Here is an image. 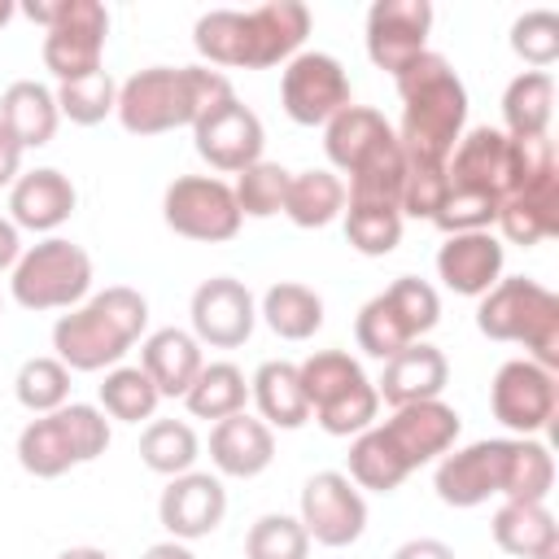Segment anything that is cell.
<instances>
[{
  "mask_svg": "<svg viewBox=\"0 0 559 559\" xmlns=\"http://www.w3.org/2000/svg\"><path fill=\"white\" fill-rule=\"evenodd\" d=\"M192 144H197V153H201L214 170L240 175V170H249L253 162H262L266 135H262V118H258L249 105H240L236 96H227V100H218L214 109H205V114L192 122Z\"/></svg>",
  "mask_w": 559,
  "mask_h": 559,
  "instance_id": "obj_14",
  "label": "cell"
},
{
  "mask_svg": "<svg viewBox=\"0 0 559 559\" xmlns=\"http://www.w3.org/2000/svg\"><path fill=\"white\" fill-rule=\"evenodd\" d=\"M144 323L148 301L135 288L114 284L52 323V349L70 371H105L140 341Z\"/></svg>",
  "mask_w": 559,
  "mask_h": 559,
  "instance_id": "obj_4",
  "label": "cell"
},
{
  "mask_svg": "<svg viewBox=\"0 0 559 559\" xmlns=\"http://www.w3.org/2000/svg\"><path fill=\"white\" fill-rule=\"evenodd\" d=\"M22 144H17V135L0 122V188H13V179L22 175Z\"/></svg>",
  "mask_w": 559,
  "mask_h": 559,
  "instance_id": "obj_51",
  "label": "cell"
},
{
  "mask_svg": "<svg viewBox=\"0 0 559 559\" xmlns=\"http://www.w3.org/2000/svg\"><path fill=\"white\" fill-rule=\"evenodd\" d=\"M271 459H275V437H271V428L262 419L236 411V415L214 424V432H210V463L223 476L249 480V476L266 472Z\"/></svg>",
  "mask_w": 559,
  "mask_h": 559,
  "instance_id": "obj_23",
  "label": "cell"
},
{
  "mask_svg": "<svg viewBox=\"0 0 559 559\" xmlns=\"http://www.w3.org/2000/svg\"><path fill=\"white\" fill-rule=\"evenodd\" d=\"M17 258H22L17 227H13V218H0V271L4 266H17Z\"/></svg>",
  "mask_w": 559,
  "mask_h": 559,
  "instance_id": "obj_53",
  "label": "cell"
},
{
  "mask_svg": "<svg viewBox=\"0 0 559 559\" xmlns=\"http://www.w3.org/2000/svg\"><path fill=\"white\" fill-rule=\"evenodd\" d=\"M245 559H310V537L293 515H262L245 537Z\"/></svg>",
  "mask_w": 559,
  "mask_h": 559,
  "instance_id": "obj_45",
  "label": "cell"
},
{
  "mask_svg": "<svg viewBox=\"0 0 559 559\" xmlns=\"http://www.w3.org/2000/svg\"><path fill=\"white\" fill-rule=\"evenodd\" d=\"M550 114H555V79L546 70H524L507 83L502 92V122L511 140L524 135H546L550 131Z\"/></svg>",
  "mask_w": 559,
  "mask_h": 559,
  "instance_id": "obj_30",
  "label": "cell"
},
{
  "mask_svg": "<svg viewBox=\"0 0 559 559\" xmlns=\"http://www.w3.org/2000/svg\"><path fill=\"white\" fill-rule=\"evenodd\" d=\"M555 485V459L542 441L533 437H515V463H511V480H507V502H546Z\"/></svg>",
  "mask_w": 559,
  "mask_h": 559,
  "instance_id": "obj_44",
  "label": "cell"
},
{
  "mask_svg": "<svg viewBox=\"0 0 559 559\" xmlns=\"http://www.w3.org/2000/svg\"><path fill=\"white\" fill-rule=\"evenodd\" d=\"M437 275L459 297H485L502 280V240L493 231L445 236L437 249Z\"/></svg>",
  "mask_w": 559,
  "mask_h": 559,
  "instance_id": "obj_20",
  "label": "cell"
},
{
  "mask_svg": "<svg viewBox=\"0 0 559 559\" xmlns=\"http://www.w3.org/2000/svg\"><path fill=\"white\" fill-rule=\"evenodd\" d=\"M236 96L223 70L210 66H148L118 87V122L131 135H162L175 127H192L205 109Z\"/></svg>",
  "mask_w": 559,
  "mask_h": 559,
  "instance_id": "obj_3",
  "label": "cell"
},
{
  "mask_svg": "<svg viewBox=\"0 0 559 559\" xmlns=\"http://www.w3.org/2000/svg\"><path fill=\"white\" fill-rule=\"evenodd\" d=\"M345 240L362 258H384L402 240V210L397 205H354L345 210Z\"/></svg>",
  "mask_w": 559,
  "mask_h": 559,
  "instance_id": "obj_41",
  "label": "cell"
},
{
  "mask_svg": "<svg viewBox=\"0 0 559 559\" xmlns=\"http://www.w3.org/2000/svg\"><path fill=\"white\" fill-rule=\"evenodd\" d=\"M354 336H358V349L371 354V358H380V362H389L397 349H406V345L415 341V336L406 332V323L397 319V310L389 306L384 293H376V297L358 310V319H354Z\"/></svg>",
  "mask_w": 559,
  "mask_h": 559,
  "instance_id": "obj_43",
  "label": "cell"
},
{
  "mask_svg": "<svg viewBox=\"0 0 559 559\" xmlns=\"http://www.w3.org/2000/svg\"><path fill=\"white\" fill-rule=\"evenodd\" d=\"M389 306L397 310V319L406 323V332L419 341L424 332H432L441 323V297L428 280H415V275H397L389 288H384Z\"/></svg>",
  "mask_w": 559,
  "mask_h": 559,
  "instance_id": "obj_46",
  "label": "cell"
},
{
  "mask_svg": "<svg viewBox=\"0 0 559 559\" xmlns=\"http://www.w3.org/2000/svg\"><path fill=\"white\" fill-rule=\"evenodd\" d=\"M498 205H502V201H498V197H489V192L450 188L432 223H437L445 236H463V231H489V227H493V218H498Z\"/></svg>",
  "mask_w": 559,
  "mask_h": 559,
  "instance_id": "obj_48",
  "label": "cell"
},
{
  "mask_svg": "<svg viewBox=\"0 0 559 559\" xmlns=\"http://www.w3.org/2000/svg\"><path fill=\"white\" fill-rule=\"evenodd\" d=\"M9 288L22 310H74L92 288V258L87 249L48 236L17 258Z\"/></svg>",
  "mask_w": 559,
  "mask_h": 559,
  "instance_id": "obj_7",
  "label": "cell"
},
{
  "mask_svg": "<svg viewBox=\"0 0 559 559\" xmlns=\"http://www.w3.org/2000/svg\"><path fill=\"white\" fill-rule=\"evenodd\" d=\"M380 428H384V437L393 441V450L406 459V467L415 472L419 463H432L437 454H445V450L454 445L463 419H459L454 406H445L441 397H432V402L397 406L393 419H384Z\"/></svg>",
  "mask_w": 559,
  "mask_h": 559,
  "instance_id": "obj_19",
  "label": "cell"
},
{
  "mask_svg": "<svg viewBox=\"0 0 559 559\" xmlns=\"http://www.w3.org/2000/svg\"><path fill=\"white\" fill-rule=\"evenodd\" d=\"M13 17V0H0V26Z\"/></svg>",
  "mask_w": 559,
  "mask_h": 559,
  "instance_id": "obj_57",
  "label": "cell"
},
{
  "mask_svg": "<svg viewBox=\"0 0 559 559\" xmlns=\"http://www.w3.org/2000/svg\"><path fill=\"white\" fill-rule=\"evenodd\" d=\"M393 559H454V550L445 542H437V537H411V542H402L393 550Z\"/></svg>",
  "mask_w": 559,
  "mask_h": 559,
  "instance_id": "obj_52",
  "label": "cell"
},
{
  "mask_svg": "<svg viewBox=\"0 0 559 559\" xmlns=\"http://www.w3.org/2000/svg\"><path fill=\"white\" fill-rule=\"evenodd\" d=\"M393 127L384 122L380 109L371 105H345L328 127H323V148H328V162L345 175H354L367 157H376L384 144H393Z\"/></svg>",
  "mask_w": 559,
  "mask_h": 559,
  "instance_id": "obj_24",
  "label": "cell"
},
{
  "mask_svg": "<svg viewBox=\"0 0 559 559\" xmlns=\"http://www.w3.org/2000/svg\"><path fill=\"white\" fill-rule=\"evenodd\" d=\"M445 380H450L445 354H441L437 345H428V341H411L406 349H397V354L384 362V376L376 380V397L397 411V406H411V402H432V397H441Z\"/></svg>",
  "mask_w": 559,
  "mask_h": 559,
  "instance_id": "obj_21",
  "label": "cell"
},
{
  "mask_svg": "<svg viewBox=\"0 0 559 559\" xmlns=\"http://www.w3.org/2000/svg\"><path fill=\"white\" fill-rule=\"evenodd\" d=\"M515 463V437L472 441L467 450H454L437 463V498L445 507H480L493 493H507Z\"/></svg>",
  "mask_w": 559,
  "mask_h": 559,
  "instance_id": "obj_10",
  "label": "cell"
},
{
  "mask_svg": "<svg viewBox=\"0 0 559 559\" xmlns=\"http://www.w3.org/2000/svg\"><path fill=\"white\" fill-rule=\"evenodd\" d=\"M397 96H402V122H397V144L411 166H445L463 122H467V87L450 70L441 52L415 57L397 74Z\"/></svg>",
  "mask_w": 559,
  "mask_h": 559,
  "instance_id": "obj_2",
  "label": "cell"
},
{
  "mask_svg": "<svg viewBox=\"0 0 559 559\" xmlns=\"http://www.w3.org/2000/svg\"><path fill=\"white\" fill-rule=\"evenodd\" d=\"M402 183H406V153L393 140L349 175L345 201H354V205H397L402 201Z\"/></svg>",
  "mask_w": 559,
  "mask_h": 559,
  "instance_id": "obj_37",
  "label": "cell"
},
{
  "mask_svg": "<svg viewBox=\"0 0 559 559\" xmlns=\"http://www.w3.org/2000/svg\"><path fill=\"white\" fill-rule=\"evenodd\" d=\"M310 35V9L301 0H266L249 13L210 9L197 17L192 44L210 66L227 70H266L293 61Z\"/></svg>",
  "mask_w": 559,
  "mask_h": 559,
  "instance_id": "obj_1",
  "label": "cell"
},
{
  "mask_svg": "<svg viewBox=\"0 0 559 559\" xmlns=\"http://www.w3.org/2000/svg\"><path fill=\"white\" fill-rule=\"evenodd\" d=\"M52 96H57V109H61L70 122L96 127V122H105V118L114 114V105H118V83H114L109 70H96V74H87V79L61 83Z\"/></svg>",
  "mask_w": 559,
  "mask_h": 559,
  "instance_id": "obj_42",
  "label": "cell"
},
{
  "mask_svg": "<svg viewBox=\"0 0 559 559\" xmlns=\"http://www.w3.org/2000/svg\"><path fill=\"white\" fill-rule=\"evenodd\" d=\"M284 214L297 227H328L336 214H345V183L332 170L310 166V170H301V175L288 179Z\"/></svg>",
  "mask_w": 559,
  "mask_h": 559,
  "instance_id": "obj_33",
  "label": "cell"
},
{
  "mask_svg": "<svg viewBox=\"0 0 559 559\" xmlns=\"http://www.w3.org/2000/svg\"><path fill=\"white\" fill-rule=\"evenodd\" d=\"M406 476H411V467H406V459L393 450V441L384 437L380 424H371L367 432L354 437V445H349V480H354L358 489L393 493Z\"/></svg>",
  "mask_w": 559,
  "mask_h": 559,
  "instance_id": "obj_34",
  "label": "cell"
},
{
  "mask_svg": "<svg viewBox=\"0 0 559 559\" xmlns=\"http://www.w3.org/2000/svg\"><path fill=\"white\" fill-rule=\"evenodd\" d=\"M511 48L520 61H528L533 70L555 66L559 57V17L550 9H528L524 17H515L511 26Z\"/></svg>",
  "mask_w": 559,
  "mask_h": 559,
  "instance_id": "obj_47",
  "label": "cell"
},
{
  "mask_svg": "<svg viewBox=\"0 0 559 559\" xmlns=\"http://www.w3.org/2000/svg\"><path fill=\"white\" fill-rule=\"evenodd\" d=\"M140 559H197V555H192L183 542H175V537H170V542H157V546H148Z\"/></svg>",
  "mask_w": 559,
  "mask_h": 559,
  "instance_id": "obj_55",
  "label": "cell"
},
{
  "mask_svg": "<svg viewBox=\"0 0 559 559\" xmlns=\"http://www.w3.org/2000/svg\"><path fill=\"white\" fill-rule=\"evenodd\" d=\"M74 205H79L74 183L61 170H52V166L17 175L13 188H9L13 227H26V231H57L74 214Z\"/></svg>",
  "mask_w": 559,
  "mask_h": 559,
  "instance_id": "obj_22",
  "label": "cell"
},
{
  "mask_svg": "<svg viewBox=\"0 0 559 559\" xmlns=\"http://www.w3.org/2000/svg\"><path fill=\"white\" fill-rule=\"evenodd\" d=\"M476 328L489 341L524 345L528 358L546 371L559 367V297L537 280H498L476 306Z\"/></svg>",
  "mask_w": 559,
  "mask_h": 559,
  "instance_id": "obj_5",
  "label": "cell"
},
{
  "mask_svg": "<svg viewBox=\"0 0 559 559\" xmlns=\"http://www.w3.org/2000/svg\"><path fill=\"white\" fill-rule=\"evenodd\" d=\"M280 105L297 127H328L349 96V74L328 52H297L280 74Z\"/></svg>",
  "mask_w": 559,
  "mask_h": 559,
  "instance_id": "obj_9",
  "label": "cell"
},
{
  "mask_svg": "<svg viewBox=\"0 0 559 559\" xmlns=\"http://www.w3.org/2000/svg\"><path fill=\"white\" fill-rule=\"evenodd\" d=\"M445 179L450 188H472L502 201L511 192V135L498 127H472L467 135H459L445 162Z\"/></svg>",
  "mask_w": 559,
  "mask_h": 559,
  "instance_id": "obj_18",
  "label": "cell"
},
{
  "mask_svg": "<svg viewBox=\"0 0 559 559\" xmlns=\"http://www.w3.org/2000/svg\"><path fill=\"white\" fill-rule=\"evenodd\" d=\"M162 393L153 389V380L144 376V367H114L100 384V406L105 415L122 419V424H140V419H153Z\"/></svg>",
  "mask_w": 559,
  "mask_h": 559,
  "instance_id": "obj_40",
  "label": "cell"
},
{
  "mask_svg": "<svg viewBox=\"0 0 559 559\" xmlns=\"http://www.w3.org/2000/svg\"><path fill=\"white\" fill-rule=\"evenodd\" d=\"M301 528L319 546H349L367 528V502L345 472H314L301 485Z\"/></svg>",
  "mask_w": 559,
  "mask_h": 559,
  "instance_id": "obj_13",
  "label": "cell"
},
{
  "mask_svg": "<svg viewBox=\"0 0 559 559\" xmlns=\"http://www.w3.org/2000/svg\"><path fill=\"white\" fill-rule=\"evenodd\" d=\"M61 419H66V432H70V445L79 454V463H92L105 454L109 445V419L100 406H87V402H66L61 406Z\"/></svg>",
  "mask_w": 559,
  "mask_h": 559,
  "instance_id": "obj_50",
  "label": "cell"
},
{
  "mask_svg": "<svg viewBox=\"0 0 559 559\" xmlns=\"http://www.w3.org/2000/svg\"><path fill=\"white\" fill-rule=\"evenodd\" d=\"M301 389L310 402V415L332 437H358L376 424L380 397L376 384L362 376V367L345 349H319L306 362H297Z\"/></svg>",
  "mask_w": 559,
  "mask_h": 559,
  "instance_id": "obj_6",
  "label": "cell"
},
{
  "mask_svg": "<svg viewBox=\"0 0 559 559\" xmlns=\"http://www.w3.org/2000/svg\"><path fill=\"white\" fill-rule=\"evenodd\" d=\"M162 218L175 236L205 240V245L231 240L245 223L236 210L231 183H223L214 175H179L162 197Z\"/></svg>",
  "mask_w": 559,
  "mask_h": 559,
  "instance_id": "obj_8",
  "label": "cell"
},
{
  "mask_svg": "<svg viewBox=\"0 0 559 559\" xmlns=\"http://www.w3.org/2000/svg\"><path fill=\"white\" fill-rule=\"evenodd\" d=\"M288 179H293V175H288L280 162H253L249 170H240L236 183H231V197H236L240 218H271V214H284Z\"/></svg>",
  "mask_w": 559,
  "mask_h": 559,
  "instance_id": "obj_39",
  "label": "cell"
},
{
  "mask_svg": "<svg viewBox=\"0 0 559 559\" xmlns=\"http://www.w3.org/2000/svg\"><path fill=\"white\" fill-rule=\"evenodd\" d=\"M249 393H253L266 428H301L310 419V402H306L297 362H284V358L262 362L249 380Z\"/></svg>",
  "mask_w": 559,
  "mask_h": 559,
  "instance_id": "obj_28",
  "label": "cell"
},
{
  "mask_svg": "<svg viewBox=\"0 0 559 559\" xmlns=\"http://www.w3.org/2000/svg\"><path fill=\"white\" fill-rule=\"evenodd\" d=\"M105 35H109V13L100 0H66L61 17L44 35V66L57 74V83L87 79L105 57Z\"/></svg>",
  "mask_w": 559,
  "mask_h": 559,
  "instance_id": "obj_11",
  "label": "cell"
},
{
  "mask_svg": "<svg viewBox=\"0 0 559 559\" xmlns=\"http://www.w3.org/2000/svg\"><path fill=\"white\" fill-rule=\"evenodd\" d=\"M258 323V306H253V293L231 280V275H214L205 284H197L192 293V336L201 345H214V349H236L249 341Z\"/></svg>",
  "mask_w": 559,
  "mask_h": 559,
  "instance_id": "obj_16",
  "label": "cell"
},
{
  "mask_svg": "<svg viewBox=\"0 0 559 559\" xmlns=\"http://www.w3.org/2000/svg\"><path fill=\"white\" fill-rule=\"evenodd\" d=\"M13 393L31 415H52L70 402V367L61 358H48V354L26 358L17 380H13Z\"/></svg>",
  "mask_w": 559,
  "mask_h": 559,
  "instance_id": "obj_38",
  "label": "cell"
},
{
  "mask_svg": "<svg viewBox=\"0 0 559 559\" xmlns=\"http://www.w3.org/2000/svg\"><path fill=\"white\" fill-rule=\"evenodd\" d=\"M493 223H498L502 240L524 245V249L559 236V179H546L537 188H524V192L502 197Z\"/></svg>",
  "mask_w": 559,
  "mask_h": 559,
  "instance_id": "obj_26",
  "label": "cell"
},
{
  "mask_svg": "<svg viewBox=\"0 0 559 559\" xmlns=\"http://www.w3.org/2000/svg\"><path fill=\"white\" fill-rule=\"evenodd\" d=\"M489 406L493 419L502 428H511L515 437H533L555 419L559 406V384L555 371L537 367L533 358H511L498 367L493 384H489Z\"/></svg>",
  "mask_w": 559,
  "mask_h": 559,
  "instance_id": "obj_12",
  "label": "cell"
},
{
  "mask_svg": "<svg viewBox=\"0 0 559 559\" xmlns=\"http://www.w3.org/2000/svg\"><path fill=\"white\" fill-rule=\"evenodd\" d=\"M245 397H249V380L236 362H205L192 380V389L183 393L188 411L197 419H227L236 411H245Z\"/></svg>",
  "mask_w": 559,
  "mask_h": 559,
  "instance_id": "obj_35",
  "label": "cell"
},
{
  "mask_svg": "<svg viewBox=\"0 0 559 559\" xmlns=\"http://www.w3.org/2000/svg\"><path fill=\"white\" fill-rule=\"evenodd\" d=\"M157 515H162V528H166L175 542L210 537V533L223 524V515H227V489H223V480L210 476V472L170 476V485L162 489Z\"/></svg>",
  "mask_w": 559,
  "mask_h": 559,
  "instance_id": "obj_17",
  "label": "cell"
},
{
  "mask_svg": "<svg viewBox=\"0 0 559 559\" xmlns=\"http://www.w3.org/2000/svg\"><path fill=\"white\" fill-rule=\"evenodd\" d=\"M432 4L428 0H376L367 9V57L393 79L428 52Z\"/></svg>",
  "mask_w": 559,
  "mask_h": 559,
  "instance_id": "obj_15",
  "label": "cell"
},
{
  "mask_svg": "<svg viewBox=\"0 0 559 559\" xmlns=\"http://www.w3.org/2000/svg\"><path fill=\"white\" fill-rule=\"evenodd\" d=\"M266 328L284 341H306L323 328V297L306 284H293V280H280L262 293V310Z\"/></svg>",
  "mask_w": 559,
  "mask_h": 559,
  "instance_id": "obj_31",
  "label": "cell"
},
{
  "mask_svg": "<svg viewBox=\"0 0 559 559\" xmlns=\"http://www.w3.org/2000/svg\"><path fill=\"white\" fill-rule=\"evenodd\" d=\"M140 367L153 380V389L162 397H183L197 380V371L205 367L201 358V341L183 328H157L144 345H140Z\"/></svg>",
  "mask_w": 559,
  "mask_h": 559,
  "instance_id": "obj_25",
  "label": "cell"
},
{
  "mask_svg": "<svg viewBox=\"0 0 559 559\" xmlns=\"http://www.w3.org/2000/svg\"><path fill=\"white\" fill-rule=\"evenodd\" d=\"M197 454H201V441H197V432L183 419H153L144 428V437H140V459L157 476H183V472H192Z\"/></svg>",
  "mask_w": 559,
  "mask_h": 559,
  "instance_id": "obj_36",
  "label": "cell"
},
{
  "mask_svg": "<svg viewBox=\"0 0 559 559\" xmlns=\"http://www.w3.org/2000/svg\"><path fill=\"white\" fill-rule=\"evenodd\" d=\"M450 192V179H445V166H411L406 162V183H402V218H437L441 201Z\"/></svg>",
  "mask_w": 559,
  "mask_h": 559,
  "instance_id": "obj_49",
  "label": "cell"
},
{
  "mask_svg": "<svg viewBox=\"0 0 559 559\" xmlns=\"http://www.w3.org/2000/svg\"><path fill=\"white\" fill-rule=\"evenodd\" d=\"M17 463L31 476H39V480H52V476H66L70 467H79V454L70 445V432H66L61 411L39 415V419H31L22 428V437H17Z\"/></svg>",
  "mask_w": 559,
  "mask_h": 559,
  "instance_id": "obj_32",
  "label": "cell"
},
{
  "mask_svg": "<svg viewBox=\"0 0 559 559\" xmlns=\"http://www.w3.org/2000/svg\"><path fill=\"white\" fill-rule=\"evenodd\" d=\"M61 9H66V0H26V4H22V13H26L31 22H39L44 31L61 17Z\"/></svg>",
  "mask_w": 559,
  "mask_h": 559,
  "instance_id": "obj_54",
  "label": "cell"
},
{
  "mask_svg": "<svg viewBox=\"0 0 559 559\" xmlns=\"http://www.w3.org/2000/svg\"><path fill=\"white\" fill-rule=\"evenodd\" d=\"M493 542L515 559H559V524L546 502H502L493 515Z\"/></svg>",
  "mask_w": 559,
  "mask_h": 559,
  "instance_id": "obj_27",
  "label": "cell"
},
{
  "mask_svg": "<svg viewBox=\"0 0 559 559\" xmlns=\"http://www.w3.org/2000/svg\"><path fill=\"white\" fill-rule=\"evenodd\" d=\"M57 559H109V555L96 550V546H70V550H61Z\"/></svg>",
  "mask_w": 559,
  "mask_h": 559,
  "instance_id": "obj_56",
  "label": "cell"
},
{
  "mask_svg": "<svg viewBox=\"0 0 559 559\" xmlns=\"http://www.w3.org/2000/svg\"><path fill=\"white\" fill-rule=\"evenodd\" d=\"M0 122L17 135L22 148H39L57 135V122H61V109H57V96L35 83V79H17L4 87L0 96Z\"/></svg>",
  "mask_w": 559,
  "mask_h": 559,
  "instance_id": "obj_29",
  "label": "cell"
}]
</instances>
